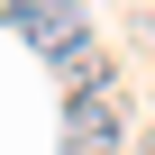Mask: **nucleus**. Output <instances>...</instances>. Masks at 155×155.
Here are the masks:
<instances>
[{
    "mask_svg": "<svg viewBox=\"0 0 155 155\" xmlns=\"http://www.w3.org/2000/svg\"><path fill=\"white\" fill-rule=\"evenodd\" d=\"M55 73H64V101H73V91H101V82H119V73H110V55H101V37H91V46H73Z\"/></svg>",
    "mask_w": 155,
    "mask_h": 155,
    "instance_id": "3",
    "label": "nucleus"
},
{
    "mask_svg": "<svg viewBox=\"0 0 155 155\" xmlns=\"http://www.w3.org/2000/svg\"><path fill=\"white\" fill-rule=\"evenodd\" d=\"M28 9H37V0H0V18H28Z\"/></svg>",
    "mask_w": 155,
    "mask_h": 155,
    "instance_id": "4",
    "label": "nucleus"
},
{
    "mask_svg": "<svg viewBox=\"0 0 155 155\" xmlns=\"http://www.w3.org/2000/svg\"><path fill=\"white\" fill-rule=\"evenodd\" d=\"M119 128H128V91H119V82L73 91V101H64V155H110Z\"/></svg>",
    "mask_w": 155,
    "mask_h": 155,
    "instance_id": "1",
    "label": "nucleus"
},
{
    "mask_svg": "<svg viewBox=\"0 0 155 155\" xmlns=\"http://www.w3.org/2000/svg\"><path fill=\"white\" fill-rule=\"evenodd\" d=\"M18 37H28L46 64H64L73 46H91V18H82V0H37V9L18 18Z\"/></svg>",
    "mask_w": 155,
    "mask_h": 155,
    "instance_id": "2",
    "label": "nucleus"
},
{
    "mask_svg": "<svg viewBox=\"0 0 155 155\" xmlns=\"http://www.w3.org/2000/svg\"><path fill=\"white\" fill-rule=\"evenodd\" d=\"M137 155H155V128H146V146H137Z\"/></svg>",
    "mask_w": 155,
    "mask_h": 155,
    "instance_id": "5",
    "label": "nucleus"
}]
</instances>
